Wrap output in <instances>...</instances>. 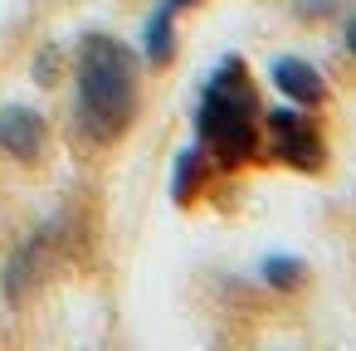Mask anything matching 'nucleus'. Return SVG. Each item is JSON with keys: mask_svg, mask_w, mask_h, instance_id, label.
<instances>
[{"mask_svg": "<svg viewBox=\"0 0 356 351\" xmlns=\"http://www.w3.org/2000/svg\"><path fill=\"white\" fill-rule=\"evenodd\" d=\"M74 117L93 147H113L137 117V54L113 35H83L74 54Z\"/></svg>", "mask_w": 356, "mask_h": 351, "instance_id": "nucleus-1", "label": "nucleus"}, {"mask_svg": "<svg viewBox=\"0 0 356 351\" xmlns=\"http://www.w3.org/2000/svg\"><path fill=\"white\" fill-rule=\"evenodd\" d=\"M259 127H264V113H259L254 79L239 54H225L200 88L195 137L220 171H239V166L259 161Z\"/></svg>", "mask_w": 356, "mask_h": 351, "instance_id": "nucleus-2", "label": "nucleus"}, {"mask_svg": "<svg viewBox=\"0 0 356 351\" xmlns=\"http://www.w3.org/2000/svg\"><path fill=\"white\" fill-rule=\"evenodd\" d=\"M264 127H268V152H273L283 166L307 171V176H317V171L327 166V142H322L317 122H312L298 103L264 113Z\"/></svg>", "mask_w": 356, "mask_h": 351, "instance_id": "nucleus-3", "label": "nucleus"}, {"mask_svg": "<svg viewBox=\"0 0 356 351\" xmlns=\"http://www.w3.org/2000/svg\"><path fill=\"white\" fill-rule=\"evenodd\" d=\"M44 117L35 113V108H20V103H10V108H0V152L6 156H15V161H40V152H44Z\"/></svg>", "mask_w": 356, "mask_h": 351, "instance_id": "nucleus-4", "label": "nucleus"}, {"mask_svg": "<svg viewBox=\"0 0 356 351\" xmlns=\"http://www.w3.org/2000/svg\"><path fill=\"white\" fill-rule=\"evenodd\" d=\"M268 79H273V83H278V93H283V98H293L298 108H322V103H327V79H322L307 59H298V54L273 59Z\"/></svg>", "mask_w": 356, "mask_h": 351, "instance_id": "nucleus-5", "label": "nucleus"}, {"mask_svg": "<svg viewBox=\"0 0 356 351\" xmlns=\"http://www.w3.org/2000/svg\"><path fill=\"white\" fill-rule=\"evenodd\" d=\"M181 10H186L181 0H161L156 15L147 20V30H142V54H147V64H156V69L171 64V54H176V15H181Z\"/></svg>", "mask_w": 356, "mask_h": 351, "instance_id": "nucleus-6", "label": "nucleus"}, {"mask_svg": "<svg viewBox=\"0 0 356 351\" xmlns=\"http://www.w3.org/2000/svg\"><path fill=\"white\" fill-rule=\"evenodd\" d=\"M200 181H205V156H200V147H186L176 156V171H171V200L191 205L195 190H200Z\"/></svg>", "mask_w": 356, "mask_h": 351, "instance_id": "nucleus-7", "label": "nucleus"}, {"mask_svg": "<svg viewBox=\"0 0 356 351\" xmlns=\"http://www.w3.org/2000/svg\"><path fill=\"white\" fill-rule=\"evenodd\" d=\"M259 273H264V283H268V288H298V283L307 278V263H302V259H293V254H268Z\"/></svg>", "mask_w": 356, "mask_h": 351, "instance_id": "nucleus-8", "label": "nucleus"}, {"mask_svg": "<svg viewBox=\"0 0 356 351\" xmlns=\"http://www.w3.org/2000/svg\"><path fill=\"white\" fill-rule=\"evenodd\" d=\"M298 6V15H307V20H322V15H332L341 0H293Z\"/></svg>", "mask_w": 356, "mask_h": 351, "instance_id": "nucleus-9", "label": "nucleus"}, {"mask_svg": "<svg viewBox=\"0 0 356 351\" xmlns=\"http://www.w3.org/2000/svg\"><path fill=\"white\" fill-rule=\"evenodd\" d=\"M346 49H351V54H356V15H351V20H346Z\"/></svg>", "mask_w": 356, "mask_h": 351, "instance_id": "nucleus-10", "label": "nucleus"}]
</instances>
